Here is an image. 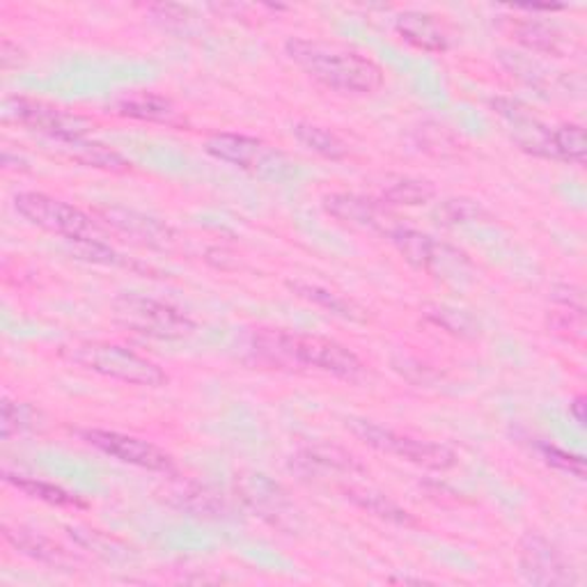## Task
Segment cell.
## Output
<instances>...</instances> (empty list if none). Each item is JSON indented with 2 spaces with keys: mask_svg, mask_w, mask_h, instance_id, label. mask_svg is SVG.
<instances>
[{
  "mask_svg": "<svg viewBox=\"0 0 587 587\" xmlns=\"http://www.w3.org/2000/svg\"><path fill=\"white\" fill-rule=\"evenodd\" d=\"M285 53L312 80L340 94H372L383 86V69L372 58L352 47L292 37Z\"/></svg>",
  "mask_w": 587,
  "mask_h": 587,
  "instance_id": "cell-1",
  "label": "cell"
},
{
  "mask_svg": "<svg viewBox=\"0 0 587 587\" xmlns=\"http://www.w3.org/2000/svg\"><path fill=\"white\" fill-rule=\"evenodd\" d=\"M255 352L276 366H296L347 381H354L366 372L362 360L349 347L319 335L261 331L255 335Z\"/></svg>",
  "mask_w": 587,
  "mask_h": 587,
  "instance_id": "cell-2",
  "label": "cell"
},
{
  "mask_svg": "<svg viewBox=\"0 0 587 587\" xmlns=\"http://www.w3.org/2000/svg\"><path fill=\"white\" fill-rule=\"evenodd\" d=\"M72 366L84 368L92 374L113 379L140 388H161L168 383V374L150 358L136 354L123 344L113 342H78L60 352Z\"/></svg>",
  "mask_w": 587,
  "mask_h": 587,
  "instance_id": "cell-3",
  "label": "cell"
},
{
  "mask_svg": "<svg viewBox=\"0 0 587 587\" xmlns=\"http://www.w3.org/2000/svg\"><path fill=\"white\" fill-rule=\"evenodd\" d=\"M347 428L352 430L356 438L370 445V448H374L377 452L409 461L413 465H420V469L448 471L457 461L455 452L448 448V445L416 438L411 434H401L391 428H383V424H377L372 420L352 418L347 420Z\"/></svg>",
  "mask_w": 587,
  "mask_h": 587,
  "instance_id": "cell-4",
  "label": "cell"
},
{
  "mask_svg": "<svg viewBox=\"0 0 587 587\" xmlns=\"http://www.w3.org/2000/svg\"><path fill=\"white\" fill-rule=\"evenodd\" d=\"M113 317L125 329L154 340H184L195 331L191 317L170 303L138 294L117 296L113 301Z\"/></svg>",
  "mask_w": 587,
  "mask_h": 587,
  "instance_id": "cell-5",
  "label": "cell"
},
{
  "mask_svg": "<svg viewBox=\"0 0 587 587\" xmlns=\"http://www.w3.org/2000/svg\"><path fill=\"white\" fill-rule=\"evenodd\" d=\"M14 207L30 226L63 237L72 241V244L97 239V222L92 220V216L69 205L65 200L37 191H24L16 195Z\"/></svg>",
  "mask_w": 587,
  "mask_h": 587,
  "instance_id": "cell-6",
  "label": "cell"
},
{
  "mask_svg": "<svg viewBox=\"0 0 587 587\" xmlns=\"http://www.w3.org/2000/svg\"><path fill=\"white\" fill-rule=\"evenodd\" d=\"M205 150L214 158L259 177H278L288 168L285 154L267 145L265 140L244 133H216L207 140Z\"/></svg>",
  "mask_w": 587,
  "mask_h": 587,
  "instance_id": "cell-7",
  "label": "cell"
},
{
  "mask_svg": "<svg viewBox=\"0 0 587 587\" xmlns=\"http://www.w3.org/2000/svg\"><path fill=\"white\" fill-rule=\"evenodd\" d=\"M391 244L397 248V253L409 261L411 267L428 271L432 276H448V273H461L469 267L465 255L448 244H441L434 237L424 234L413 228L397 226L388 234Z\"/></svg>",
  "mask_w": 587,
  "mask_h": 587,
  "instance_id": "cell-8",
  "label": "cell"
},
{
  "mask_svg": "<svg viewBox=\"0 0 587 587\" xmlns=\"http://www.w3.org/2000/svg\"><path fill=\"white\" fill-rule=\"evenodd\" d=\"M84 441L92 445V448H97L99 452H104L123 463L136 465V469H145L154 473L175 471L173 457L145 438L113 432V430H86Z\"/></svg>",
  "mask_w": 587,
  "mask_h": 587,
  "instance_id": "cell-9",
  "label": "cell"
},
{
  "mask_svg": "<svg viewBox=\"0 0 587 587\" xmlns=\"http://www.w3.org/2000/svg\"><path fill=\"white\" fill-rule=\"evenodd\" d=\"M8 113L37 133L51 138L53 143H67V140L86 138L92 129L86 117L67 113L63 109H55L44 104V101L33 99H12L8 104Z\"/></svg>",
  "mask_w": 587,
  "mask_h": 587,
  "instance_id": "cell-10",
  "label": "cell"
},
{
  "mask_svg": "<svg viewBox=\"0 0 587 587\" xmlns=\"http://www.w3.org/2000/svg\"><path fill=\"white\" fill-rule=\"evenodd\" d=\"M323 209L337 218L344 226L360 228V230H372L381 234H391L393 228L399 222L391 214L388 205H383L381 200L356 195V193H333L323 197Z\"/></svg>",
  "mask_w": 587,
  "mask_h": 587,
  "instance_id": "cell-11",
  "label": "cell"
},
{
  "mask_svg": "<svg viewBox=\"0 0 587 587\" xmlns=\"http://www.w3.org/2000/svg\"><path fill=\"white\" fill-rule=\"evenodd\" d=\"M521 574L535 585H572V566L564 562L556 546L541 535H528L521 541Z\"/></svg>",
  "mask_w": 587,
  "mask_h": 587,
  "instance_id": "cell-12",
  "label": "cell"
},
{
  "mask_svg": "<svg viewBox=\"0 0 587 587\" xmlns=\"http://www.w3.org/2000/svg\"><path fill=\"white\" fill-rule=\"evenodd\" d=\"M239 492H241V498L248 502L251 510H255L261 519L271 521L273 525L285 528L288 521H294V514H296L294 505L290 502L288 494L267 475L244 477L239 484Z\"/></svg>",
  "mask_w": 587,
  "mask_h": 587,
  "instance_id": "cell-13",
  "label": "cell"
},
{
  "mask_svg": "<svg viewBox=\"0 0 587 587\" xmlns=\"http://www.w3.org/2000/svg\"><path fill=\"white\" fill-rule=\"evenodd\" d=\"M395 33L418 51L443 53L450 49V35L436 16L424 12H404L395 18Z\"/></svg>",
  "mask_w": 587,
  "mask_h": 587,
  "instance_id": "cell-14",
  "label": "cell"
},
{
  "mask_svg": "<svg viewBox=\"0 0 587 587\" xmlns=\"http://www.w3.org/2000/svg\"><path fill=\"white\" fill-rule=\"evenodd\" d=\"M3 535L12 549H16L18 553L30 560L51 564V566H67L72 562L69 553L63 549V546H58L53 539L39 533H33L26 528H10V525H5Z\"/></svg>",
  "mask_w": 587,
  "mask_h": 587,
  "instance_id": "cell-15",
  "label": "cell"
},
{
  "mask_svg": "<svg viewBox=\"0 0 587 587\" xmlns=\"http://www.w3.org/2000/svg\"><path fill=\"white\" fill-rule=\"evenodd\" d=\"M104 216L115 230L125 232L138 241H143V244L166 246L170 241V228L164 226V222H158L156 218L145 216V214L113 207V209H104Z\"/></svg>",
  "mask_w": 587,
  "mask_h": 587,
  "instance_id": "cell-16",
  "label": "cell"
},
{
  "mask_svg": "<svg viewBox=\"0 0 587 587\" xmlns=\"http://www.w3.org/2000/svg\"><path fill=\"white\" fill-rule=\"evenodd\" d=\"M290 290L303 298L312 303V306L327 310L329 315H335V317H342V319H349V321H368V312L362 306H358L356 301L342 296L337 292H331L327 288L321 285H312V282H290Z\"/></svg>",
  "mask_w": 587,
  "mask_h": 587,
  "instance_id": "cell-17",
  "label": "cell"
},
{
  "mask_svg": "<svg viewBox=\"0 0 587 587\" xmlns=\"http://www.w3.org/2000/svg\"><path fill=\"white\" fill-rule=\"evenodd\" d=\"M436 195L432 181L418 177L393 175L379 189V200L388 207H420L428 205Z\"/></svg>",
  "mask_w": 587,
  "mask_h": 587,
  "instance_id": "cell-18",
  "label": "cell"
},
{
  "mask_svg": "<svg viewBox=\"0 0 587 587\" xmlns=\"http://www.w3.org/2000/svg\"><path fill=\"white\" fill-rule=\"evenodd\" d=\"M296 471L301 475H329V473H358V461L340 448H308L296 455Z\"/></svg>",
  "mask_w": 587,
  "mask_h": 587,
  "instance_id": "cell-19",
  "label": "cell"
},
{
  "mask_svg": "<svg viewBox=\"0 0 587 587\" xmlns=\"http://www.w3.org/2000/svg\"><path fill=\"white\" fill-rule=\"evenodd\" d=\"M117 115H125L131 119H143V123H173L177 117V111L173 101L152 94V92H136L117 101Z\"/></svg>",
  "mask_w": 587,
  "mask_h": 587,
  "instance_id": "cell-20",
  "label": "cell"
},
{
  "mask_svg": "<svg viewBox=\"0 0 587 587\" xmlns=\"http://www.w3.org/2000/svg\"><path fill=\"white\" fill-rule=\"evenodd\" d=\"M292 133L303 148L323 156V158H329V161H342V158L349 156L347 143H344L337 133H333L327 127H319L312 123H298V125H294Z\"/></svg>",
  "mask_w": 587,
  "mask_h": 587,
  "instance_id": "cell-21",
  "label": "cell"
},
{
  "mask_svg": "<svg viewBox=\"0 0 587 587\" xmlns=\"http://www.w3.org/2000/svg\"><path fill=\"white\" fill-rule=\"evenodd\" d=\"M58 145L63 148L69 154V158L76 161V164H84L88 168H101V170H113V173H123L129 168L127 161L117 152L99 143H90V140L86 138L67 140V143H58Z\"/></svg>",
  "mask_w": 587,
  "mask_h": 587,
  "instance_id": "cell-22",
  "label": "cell"
},
{
  "mask_svg": "<svg viewBox=\"0 0 587 587\" xmlns=\"http://www.w3.org/2000/svg\"><path fill=\"white\" fill-rule=\"evenodd\" d=\"M170 498L179 510H187L200 519H220L228 512L226 502L207 487H197V484H181V487L170 492Z\"/></svg>",
  "mask_w": 587,
  "mask_h": 587,
  "instance_id": "cell-23",
  "label": "cell"
},
{
  "mask_svg": "<svg viewBox=\"0 0 587 587\" xmlns=\"http://www.w3.org/2000/svg\"><path fill=\"white\" fill-rule=\"evenodd\" d=\"M347 498L354 500L358 508H362L379 519H386L397 525H413L416 523L407 510L399 508L397 502H393L388 496H383V494H377L370 489H347Z\"/></svg>",
  "mask_w": 587,
  "mask_h": 587,
  "instance_id": "cell-24",
  "label": "cell"
},
{
  "mask_svg": "<svg viewBox=\"0 0 587 587\" xmlns=\"http://www.w3.org/2000/svg\"><path fill=\"white\" fill-rule=\"evenodd\" d=\"M5 482H10L14 489L24 492L26 496L30 498H37V500H44L49 505H55V508H76V505H80L72 494H67L65 489L55 487V484L51 482H44V480H37V477H26V475H12L10 471L5 473Z\"/></svg>",
  "mask_w": 587,
  "mask_h": 587,
  "instance_id": "cell-25",
  "label": "cell"
},
{
  "mask_svg": "<svg viewBox=\"0 0 587 587\" xmlns=\"http://www.w3.org/2000/svg\"><path fill=\"white\" fill-rule=\"evenodd\" d=\"M434 218L441 222V226H469V222L489 220L492 214L484 209L477 200L450 197V200H443L434 209Z\"/></svg>",
  "mask_w": 587,
  "mask_h": 587,
  "instance_id": "cell-26",
  "label": "cell"
},
{
  "mask_svg": "<svg viewBox=\"0 0 587 587\" xmlns=\"http://www.w3.org/2000/svg\"><path fill=\"white\" fill-rule=\"evenodd\" d=\"M587 143L580 125H558L553 127V158L564 164H585Z\"/></svg>",
  "mask_w": 587,
  "mask_h": 587,
  "instance_id": "cell-27",
  "label": "cell"
},
{
  "mask_svg": "<svg viewBox=\"0 0 587 587\" xmlns=\"http://www.w3.org/2000/svg\"><path fill=\"white\" fill-rule=\"evenodd\" d=\"M39 422V411H35L30 404L24 401H12L5 399L3 401V438H12L14 434H24V432H33L37 430Z\"/></svg>",
  "mask_w": 587,
  "mask_h": 587,
  "instance_id": "cell-28",
  "label": "cell"
},
{
  "mask_svg": "<svg viewBox=\"0 0 587 587\" xmlns=\"http://www.w3.org/2000/svg\"><path fill=\"white\" fill-rule=\"evenodd\" d=\"M424 315H428V319L434 321L436 327H441L443 331H448L452 335H459V337H475L477 335L475 321L469 315H463L461 310H452L448 306H432Z\"/></svg>",
  "mask_w": 587,
  "mask_h": 587,
  "instance_id": "cell-29",
  "label": "cell"
},
{
  "mask_svg": "<svg viewBox=\"0 0 587 587\" xmlns=\"http://www.w3.org/2000/svg\"><path fill=\"white\" fill-rule=\"evenodd\" d=\"M514 37H516V42L528 47L531 51L558 53V37L549 26H544V24L523 22L514 28Z\"/></svg>",
  "mask_w": 587,
  "mask_h": 587,
  "instance_id": "cell-30",
  "label": "cell"
},
{
  "mask_svg": "<svg viewBox=\"0 0 587 587\" xmlns=\"http://www.w3.org/2000/svg\"><path fill=\"white\" fill-rule=\"evenodd\" d=\"M418 133H420V145L428 152H434V154L457 152V140L445 127L424 125V127H420Z\"/></svg>",
  "mask_w": 587,
  "mask_h": 587,
  "instance_id": "cell-31",
  "label": "cell"
},
{
  "mask_svg": "<svg viewBox=\"0 0 587 587\" xmlns=\"http://www.w3.org/2000/svg\"><path fill=\"white\" fill-rule=\"evenodd\" d=\"M539 452H541L544 461L556 465V469H560L564 473H572L576 477H585V461L580 457L564 452V450L556 448V445H541Z\"/></svg>",
  "mask_w": 587,
  "mask_h": 587,
  "instance_id": "cell-32",
  "label": "cell"
},
{
  "mask_svg": "<svg viewBox=\"0 0 587 587\" xmlns=\"http://www.w3.org/2000/svg\"><path fill=\"white\" fill-rule=\"evenodd\" d=\"M553 298L560 303L564 310L576 312V315H585V296L583 290L576 285H558L553 290Z\"/></svg>",
  "mask_w": 587,
  "mask_h": 587,
  "instance_id": "cell-33",
  "label": "cell"
},
{
  "mask_svg": "<svg viewBox=\"0 0 587 587\" xmlns=\"http://www.w3.org/2000/svg\"><path fill=\"white\" fill-rule=\"evenodd\" d=\"M24 60H26V58H24V51L18 49L16 44H12L10 39H5L3 49H0V65H3V69H5V72H12L14 67L24 65Z\"/></svg>",
  "mask_w": 587,
  "mask_h": 587,
  "instance_id": "cell-34",
  "label": "cell"
},
{
  "mask_svg": "<svg viewBox=\"0 0 587 587\" xmlns=\"http://www.w3.org/2000/svg\"><path fill=\"white\" fill-rule=\"evenodd\" d=\"M570 411H572V416L576 418V422L583 428V424H585V397H576L570 404Z\"/></svg>",
  "mask_w": 587,
  "mask_h": 587,
  "instance_id": "cell-35",
  "label": "cell"
}]
</instances>
